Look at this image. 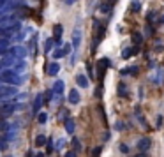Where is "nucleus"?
Here are the masks:
<instances>
[{
    "instance_id": "4be33fe9",
    "label": "nucleus",
    "mask_w": 164,
    "mask_h": 157,
    "mask_svg": "<svg viewBox=\"0 0 164 157\" xmlns=\"http://www.w3.org/2000/svg\"><path fill=\"white\" fill-rule=\"evenodd\" d=\"M109 2H111V4H115V2H116V0H109Z\"/></svg>"
},
{
    "instance_id": "f3484780",
    "label": "nucleus",
    "mask_w": 164,
    "mask_h": 157,
    "mask_svg": "<svg viewBox=\"0 0 164 157\" xmlns=\"http://www.w3.org/2000/svg\"><path fill=\"white\" fill-rule=\"evenodd\" d=\"M55 58H58V57H62V55H64V51H55Z\"/></svg>"
},
{
    "instance_id": "aec40b11",
    "label": "nucleus",
    "mask_w": 164,
    "mask_h": 157,
    "mask_svg": "<svg viewBox=\"0 0 164 157\" xmlns=\"http://www.w3.org/2000/svg\"><path fill=\"white\" fill-rule=\"evenodd\" d=\"M139 41H141V39H139V35H138V34H134V43H139Z\"/></svg>"
},
{
    "instance_id": "7ed1b4c3",
    "label": "nucleus",
    "mask_w": 164,
    "mask_h": 157,
    "mask_svg": "<svg viewBox=\"0 0 164 157\" xmlns=\"http://www.w3.org/2000/svg\"><path fill=\"white\" fill-rule=\"evenodd\" d=\"M69 103L71 104H78L80 103V94H78L76 90H71V94H69Z\"/></svg>"
},
{
    "instance_id": "ddd939ff",
    "label": "nucleus",
    "mask_w": 164,
    "mask_h": 157,
    "mask_svg": "<svg viewBox=\"0 0 164 157\" xmlns=\"http://www.w3.org/2000/svg\"><path fill=\"white\" fill-rule=\"evenodd\" d=\"M62 88H64V83L58 81L57 85H55V92H62Z\"/></svg>"
},
{
    "instance_id": "1a4fd4ad",
    "label": "nucleus",
    "mask_w": 164,
    "mask_h": 157,
    "mask_svg": "<svg viewBox=\"0 0 164 157\" xmlns=\"http://www.w3.org/2000/svg\"><path fill=\"white\" fill-rule=\"evenodd\" d=\"M118 95L127 97V88H125V85H124V83H120V85H118Z\"/></svg>"
},
{
    "instance_id": "dca6fc26",
    "label": "nucleus",
    "mask_w": 164,
    "mask_h": 157,
    "mask_svg": "<svg viewBox=\"0 0 164 157\" xmlns=\"http://www.w3.org/2000/svg\"><path fill=\"white\" fill-rule=\"evenodd\" d=\"M60 32H62V28H60V27H57V28H55V35H57V37L60 35Z\"/></svg>"
},
{
    "instance_id": "f257e3e1",
    "label": "nucleus",
    "mask_w": 164,
    "mask_h": 157,
    "mask_svg": "<svg viewBox=\"0 0 164 157\" xmlns=\"http://www.w3.org/2000/svg\"><path fill=\"white\" fill-rule=\"evenodd\" d=\"M150 145H152L150 138H141V140L138 141V150L139 152H147L148 148H150Z\"/></svg>"
},
{
    "instance_id": "0eeeda50",
    "label": "nucleus",
    "mask_w": 164,
    "mask_h": 157,
    "mask_svg": "<svg viewBox=\"0 0 164 157\" xmlns=\"http://www.w3.org/2000/svg\"><path fill=\"white\" fill-rule=\"evenodd\" d=\"M66 131L67 132H74V122H72V118L66 120Z\"/></svg>"
},
{
    "instance_id": "6ab92c4d",
    "label": "nucleus",
    "mask_w": 164,
    "mask_h": 157,
    "mask_svg": "<svg viewBox=\"0 0 164 157\" xmlns=\"http://www.w3.org/2000/svg\"><path fill=\"white\" fill-rule=\"evenodd\" d=\"M161 125H162V117H159L157 118V127H161Z\"/></svg>"
},
{
    "instance_id": "6e6552de",
    "label": "nucleus",
    "mask_w": 164,
    "mask_h": 157,
    "mask_svg": "<svg viewBox=\"0 0 164 157\" xmlns=\"http://www.w3.org/2000/svg\"><path fill=\"white\" fill-rule=\"evenodd\" d=\"M41 103H43V95H37V97H35V103H34V111H39Z\"/></svg>"
},
{
    "instance_id": "f03ea898",
    "label": "nucleus",
    "mask_w": 164,
    "mask_h": 157,
    "mask_svg": "<svg viewBox=\"0 0 164 157\" xmlns=\"http://www.w3.org/2000/svg\"><path fill=\"white\" fill-rule=\"evenodd\" d=\"M58 71H60V65H58V64H49V65H48V71H46V72H48L49 76H55L57 72H58Z\"/></svg>"
},
{
    "instance_id": "5701e85b",
    "label": "nucleus",
    "mask_w": 164,
    "mask_h": 157,
    "mask_svg": "<svg viewBox=\"0 0 164 157\" xmlns=\"http://www.w3.org/2000/svg\"><path fill=\"white\" fill-rule=\"evenodd\" d=\"M37 157H43V155H41V154H39V155H37Z\"/></svg>"
},
{
    "instance_id": "a211bd4d",
    "label": "nucleus",
    "mask_w": 164,
    "mask_h": 157,
    "mask_svg": "<svg viewBox=\"0 0 164 157\" xmlns=\"http://www.w3.org/2000/svg\"><path fill=\"white\" fill-rule=\"evenodd\" d=\"M66 157H76V154H74V152H67V154H66Z\"/></svg>"
},
{
    "instance_id": "412c9836",
    "label": "nucleus",
    "mask_w": 164,
    "mask_h": 157,
    "mask_svg": "<svg viewBox=\"0 0 164 157\" xmlns=\"http://www.w3.org/2000/svg\"><path fill=\"white\" fill-rule=\"evenodd\" d=\"M138 157H147V154H139V155H138Z\"/></svg>"
},
{
    "instance_id": "9b49d317",
    "label": "nucleus",
    "mask_w": 164,
    "mask_h": 157,
    "mask_svg": "<svg viewBox=\"0 0 164 157\" xmlns=\"http://www.w3.org/2000/svg\"><path fill=\"white\" fill-rule=\"evenodd\" d=\"M46 118H48V117H46V113H41L37 117V122H39V124H44V122H46Z\"/></svg>"
},
{
    "instance_id": "9d476101",
    "label": "nucleus",
    "mask_w": 164,
    "mask_h": 157,
    "mask_svg": "<svg viewBox=\"0 0 164 157\" xmlns=\"http://www.w3.org/2000/svg\"><path fill=\"white\" fill-rule=\"evenodd\" d=\"M101 152H102V148H101V146H95V148L92 150V155L93 157H99V155H101Z\"/></svg>"
},
{
    "instance_id": "2eb2a0df",
    "label": "nucleus",
    "mask_w": 164,
    "mask_h": 157,
    "mask_svg": "<svg viewBox=\"0 0 164 157\" xmlns=\"http://www.w3.org/2000/svg\"><path fill=\"white\" fill-rule=\"evenodd\" d=\"M120 152H122V154H127V152H129V146L122 143V145H120Z\"/></svg>"
},
{
    "instance_id": "423d86ee",
    "label": "nucleus",
    "mask_w": 164,
    "mask_h": 157,
    "mask_svg": "<svg viewBox=\"0 0 164 157\" xmlns=\"http://www.w3.org/2000/svg\"><path fill=\"white\" fill-rule=\"evenodd\" d=\"M43 145H46V136L39 134L37 138H35V146H43Z\"/></svg>"
},
{
    "instance_id": "f8f14e48",
    "label": "nucleus",
    "mask_w": 164,
    "mask_h": 157,
    "mask_svg": "<svg viewBox=\"0 0 164 157\" xmlns=\"http://www.w3.org/2000/svg\"><path fill=\"white\" fill-rule=\"evenodd\" d=\"M72 145H74V148H76V152H80V150H81V145H80V141H78L76 138L72 140Z\"/></svg>"
},
{
    "instance_id": "4468645a",
    "label": "nucleus",
    "mask_w": 164,
    "mask_h": 157,
    "mask_svg": "<svg viewBox=\"0 0 164 157\" xmlns=\"http://www.w3.org/2000/svg\"><path fill=\"white\" fill-rule=\"evenodd\" d=\"M0 94H16V90H11V88H2Z\"/></svg>"
},
{
    "instance_id": "20e7f679",
    "label": "nucleus",
    "mask_w": 164,
    "mask_h": 157,
    "mask_svg": "<svg viewBox=\"0 0 164 157\" xmlns=\"http://www.w3.org/2000/svg\"><path fill=\"white\" fill-rule=\"evenodd\" d=\"M76 81H78V85H80V87H85V88L88 87V80L83 74H78L76 76Z\"/></svg>"
},
{
    "instance_id": "39448f33",
    "label": "nucleus",
    "mask_w": 164,
    "mask_h": 157,
    "mask_svg": "<svg viewBox=\"0 0 164 157\" xmlns=\"http://www.w3.org/2000/svg\"><path fill=\"white\" fill-rule=\"evenodd\" d=\"M134 51H138V48H134V49L125 48L124 51H122V57H124V58H129V57H132V55H134Z\"/></svg>"
}]
</instances>
